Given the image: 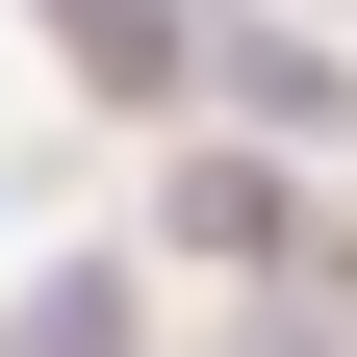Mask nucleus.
<instances>
[{"instance_id":"obj_1","label":"nucleus","mask_w":357,"mask_h":357,"mask_svg":"<svg viewBox=\"0 0 357 357\" xmlns=\"http://www.w3.org/2000/svg\"><path fill=\"white\" fill-rule=\"evenodd\" d=\"M178 52L230 77L255 128H357V52H306V26H230V0H178Z\"/></svg>"},{"instance_id":"obj_2","label":"nucleus","mask_w":357,"mask_h":357,"mask_svg":"<svg viewBox=\"0 0 357 357\" xmlns=\"http://www.w3.org/2000/svg\"><path fill=\"white\" fill-rule=\"evenodd\" d=\"M153 230L204 255V281H281V255H306V230H281V178H255V153H178V204H153Z\"/></svg>"},{"instance_id":"obj_3","label":"nucleus","mask_w":357,"mask_h":357,"mask_svg":"<svg viewBox=\"0 0 357 357\" xmlns=\"http://www.w3.org/2000/svg\"><path fill=\"white\" fill-rule=\"evenodd\" d=\"M0 357H128V281H102V255H77V281H26V306H0Z\"/></svg>"}]
</instances>
